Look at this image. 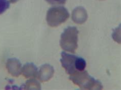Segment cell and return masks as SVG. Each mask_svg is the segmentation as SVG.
Returning a JSON list of instances; mask_svg holds the SVG:
<instances>
[{
	"instance_id": "1",
	"label": "cell",
	"mask_w": 121,
	"mask_h": 90,
	"mask_svg": "<svg viewBox=\"0 0 121 90\" xmlns=\"http://www.w3.org/2000/svg\"><path fill=\"white\" fill-rule=\"evenodd\" d=\"M69 79L82 90H101L103 89L102 83L89 75L86 71H77L71 75Z\"/></svg>"
},
{
	"instance_id": "2",
	"label": "cell",
	"mask_w": 121,
	"mask_h": 90,
	"mask_svg": "<svg viewBox=\"0 0 121 90\" xmlns=\"http://www.w3.org/2000/svg\"><path fill=\"white\" fill-rule=\"evenodd\" d=\"M79 31L75 27L66 28L61 35L60 44L65 51L75 53L78 48Z\"/></svg>"
},
{
	"instance_id": "3",
	"label": "cell",
	"mask_w": 121,
	"mask_h": 90,
	"mask_svg": "<svg viewBox=\"0 0 121 90\" xmlns=\"http://www.w3.org/2000/svg\"><path fill=\"white\" fill-rule=\"evenodd\" d=\"M69 14L67 9L63 7H55L48 11L47 20L50 26L57 27L67 20Z\"/></svg>"
},
{
	"instance_id": "4",
	"label": "cell",
	"mask_w": 121,
	"mask_h": 90,
	"mask_svg": "<svg viewBox=\"0 0 121 90\" xmlns=\"http://www.w3.org/2000/svg\"><path fill=\"white\" fill-rule=\"evenodd\" d=\"M77 57L75 55L69 54L65 52L62 53L60 61L62 67L65 69L66 72L68 74L72 75L77 71L75 67L76 61Z\"/></svg>"
},
{
	"instance_id": "5",
	"label": "cell",
	"mask_w": 121,
	"mask_h": 90,
	"mask_svg": "<svg viewBox=\"0 0 121 90\" xmlns=\"http://www.w3.org/2000/svg\"><path fill=\"white\" fill-rule=\"evenodd\" d=\"M72 20L76 24L81 25L87 20L88 15L86 10L82 7H76L72 12Z\"/></svg>"
},
{
	"instance_id": "6",
	"label": "cell",
	"mask_w": 121,
	"mask_h": 90,
	"mask_svg": "<svg viewBox=\"0 0 121 90\" xmlns=\"http://www.w3.org/2000/svg\"><path fill=\"white\" fill-rule=\"evenodd\" d=\"M53 69L50 66H46L43 67L42 72H41V79L47 80L51 78L53 74Z\"/></svg>"
},
{
	"instance_id": "7",
	"label": "cell",
	"mask_w": 121,
	"mask_h": 90,
	"mask_svg": "<svg viewBox=\"0 0 121 90\" xmlns=\"http://www.w3.org/2000/svg\"><path fill=\"white\" fill-rule=\"evenodd\" d=\"M86 66V63L85 60L83 59L82 57H77V59L75 63V67L76 69L78 71H84Z\"/></svg>"
},
{
	"instance_id": "8",
	"label": "cell",
	"mask_w": 121,
	"mask_h": 90,
	"mask_svg": "<svg viewBox=\"0 0 121 90\" xmlns=\"http://www.w3.org/2000/svg\"><path fill=\"white\" fill-rule=\"evenodd\" d=\"M10 67L9 69H10L11 72L14 75H17L19 73V70L20 69V64L17 61H12L10 62Z\"/></svg>"
},
{
	"instance_id": "9",
	"label": "cell",
	"mask_w": 121,
	"mask_h": 90,
	"mask_svg": "<svg viewBox=\"0 0 121 90\" xmlns=\"http://www.w3.org/2000/svg\"><path fill=\"white\" fill-rule=\"evenodd\" d=\"M10 3L8 0H0V14H3L9 8Z\"/></svg>"
},
{
	"instance_id": "10",
	"label": "cell",
	"mask_w": 121,
	"mask_h": 90,
	"mask_svg": "<svg viewBox=\"0 0 121 90\" xmlns=\"http://www.w3.org/2000/svg\"><path fill=\"white\" fill-rule=\"evenodd\" d=\"M35 67L32 65H28L25 67V73L26 76L33 75L35 72Z\"/></svg>"
},
{
	"instance_id": "11",
	"label": "cell",
	"mask_w": 121,
	"mask_h": 90,
	"mask_svg": "<svg viewBox=\"0 0 121 90\" xmlns=\"http://www.w3.org/2000/svg\"><path fill=\"white\" fill-rule=\"evenodd\" d=\"M51 5H61L65 3L66 0H46Z\"/></svg>"
},
{
	"instance_id": "12",
	"label": "cell",
	"mask_w": 121,
	"mask_h": 90,
	"mask_svg": "<svg viewBox=\"0 0 121 90\" xmlns=\"http://www.w3.org/2000/svg\"><path fill=\"white\" fill-rule=\"evenodd\" d=\"M17 0H10V1L12 3H14L15 2H17Z\"/></svg>"
}]
</instances>
